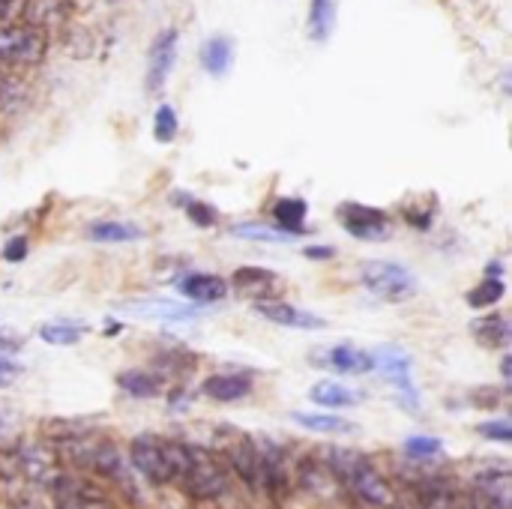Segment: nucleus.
<instances>
[{
  "mask_svg": "<svg viewBox=\"0 0 512 509\" xmlns=\"http://www.w3.org/2000/svg\"><path fill=\"white\" fill-rule=\"evenodd\" d=\"M327 468L333 471V477L339 480V486H345L354 498H360L369 507H390L396 501L393 489L387 486V480L381 477V471L360 453L354 450H330Z\"/></svg>",
  "mask_w": 512,
  "mask_h": 509,
  "instance_id": "1",
  "label": "nucleus"
},
{
  "mask_svg": "<svg viewBox=\"0 0 512 509\" xmlns=\"http://www.w3.org/2000/svg\"><path fill=\"white\" fill-rule=\"evenodd\" d=\"M177 486L195 501H219L228 492V468L222 465L216 453L183 441V462H180Z\"/></svg>",
  "mask_w": 512,
  "mask_h": 509,
  "instance_id": "2",
  "label": "nucleus"
},
{
  "mask_svg": "<svg viewBox=\"0 0 512 509\" xmlns=\"http://www.w3.org/2000/svg\"><path fill=\"white\" fill-rule=\"evenodd\" d=\"M129 462L156 486L177 483L183 462V441H171L162 435H138L129 447Z\"/></svg>",
  "mask_w": 512,
  "mask_h": 509,
  "instance_id": "3",
  "label": "nucleus"
},
{
  "mask_svg": "<svg viewBox=\"0 0 512 509\" xmlns=\"http://www.w3.org/2000/svg\"><path fill=\"white\" fill-rule=\"evenodd\" d=\"M216 456L222 459L225 468H231L252 492H264V483H261V459H258V444L234 429V426H225L216 432Z\"/></svg>",
  "mask_w": 512,
  "mask_h": 509,
  "instance_id": "4",
  "label": "nucleus"
},
{
  "mask_svg": "<svg viewBox=\"0 0 512 509\" xmlns=\"http://www.w3.org/2000/svg\"><path fill=\"white\" fill-rule=\"evenodd\" d=\"M48 39L39 27L30 24H0V63L6 66H36L45 60Z\"/></svg>",
  "mask_w": 512,
  "mask_h": 509,
  "instance_id": "5",
  "label": "nucleus"
},
{
  "mask_svg": "<svg viewBox=\"0 0 512 509\" xmlns=\"http://www.w3.org/2000/svg\"><path fill=\"white\" fill-rule=\"evenodd\" d=\"M360 279L375 297H381L387 303H402V300L417 294L414 273L402 264H393V261H366L360 267Z\"/></svg>",
  "mask_w": 512,
  "mask_h": 509,
  "instance_id": "6",
  "label": "nucleus"
},
{
  "mask_svg": "<svg viewBox=\"0 0 512 509\" xmlns=\"http://www.w3.org/2000/svg\"><path fill=\"white\" fill-rule=\"evenodd\" d=\"M15 462L30 483L51 486L60 477V456L54 450V441H33V444L18 447Z\"/></svg>",
  "mask_w": 512,
  "mask_h": 509,
  "instance_id": "7",
  "label": "nucleus"
},
{
  "mask_svg": "<svg viewBox=\"0 0 512 509\" xmlns=\"http://www.w3.org/2000/svg\"><path fill=\"white\" fill-rule=\"evenodd\" d=\"M48 489H51L54 509H114L102 489H96L93 483L66 477V474H60Z\"/></svg>",
  "mask_w": 512,
  "mask_h": 509,
  "instance_id": "8",
  "label": "nucleus"
},
{
  "mask_svg": "<svg viewBox=\"0 0 512 509\" xmlns=\"http://www.w3.org/2000/svg\"><path fill=\"white\" fill-rule=\"evenodd\" d=\"M258 444V459H261V483L264 489L273 495V498H285L294 486V474H291V465H288V456L279 444L261 438L255 441Z\"/></svg>",
  "mask_w": 512,
  "mask_h": 509,
  "instance_id": "9",
  "label": "nucleus"
},
{
  "mask_svg": "<svg viewBox=\"0 0 512 509\" xmlns=\"http://www.w3.org/2000/svg\"><path fill=\"white\" fill-rule=\"evenodd\" d=\"M339 222L345 225L348 234H354L360 240H384L390 234L387 213L378 207H366V204H342Z\"/></svg>",
  "mask_w": 512,
  "mask_h": 509,
  "instance_id": "10",
  "label": "nucleus"
},
{
  "mask_svg": "<svg viewBox=\"0 0 512 509\" xmlns=\"http://www.w3.org/2000/svg\"><path fill=\"white\" fill-rule=\"evenodd\" d=\"M177 30H162L156 39H153V48H150V66H147V87L150 90H162L171 69H174V60H177Z\"/></svg>",
  "mask_w": 512,
  "mask_h": 509,
  "instance_id": "11",
  "label": "nucleus"
},
{
  "mask_svg": "<svg viewBox=\"0 0 512 509\" xmlns=\"http://www.w3.org/2000/svg\"><path fill=\"white\" fill-rule=\"evenodd\" d=\"M255 309H258V315H264L267 321L282 324V327H294V330H324L327 327V321L321 315H312L306 309L288 306L282 300H264Z\"/></svg>",
  "mask_w": 512,
  "mask_h": 509,
  "instance_id": "12",
  "label": "nucleus"
},
{
  "mask_svg": "<svg viewBox=\"0 0 512 509\" xmlns=\"http://www.w3.org/2000/svg\"><path fill=\"white\" fill-rule=\"evenodd\" d=\"M372 369H378L387 381H393L405 396H414L411 384V357L399 348H378L372 354Z\"/></svg>",
  "mask_w": 512,
  "mask_h": 509,
  "instance_id": "13",
  "label": "nucleus"
},
{
  "mask_svg": "<svg viewBox=\"0 0 512 509\" xmlns=\"http://www.w3.org/2000/svg\"><path fill=\"white\" fill-rule=\"evenodd\" d=\"M276 285H279V276L270 273V270H264V267H240L231 276V288L240 291V294H246V297H255L258 303H264L267 297H273Z\"/></svg>",
  "mask_w": 512,
  "mask_h": 509,
  "instance_id": "14",
  "label": "nucleus"
},
{
  "mask_svg": "<svg viewBox=\"0 0 512 509\" xmlns=\"http://www.w3.org/2000/svg\"><path fill=\"white\" fill-rule=\"evenodd\" d=\"M180 291L198 303V306H207V303H219L225 300L228 294V282L222 276H213V273H192L180 282Z\"/></svg>",
  "mask_w": 512,
  "mask_h": 509,
  "instance_id": "15",
  "label": "nucleus"
},
{
  "mask_svg": "<svg viewBox=\"0 0 512 509\" xmlns=\"http://www.w3.org/2000/svg\"><path fill=\"white\" fill-rule=\"evenodd\" d=\"M201 393L213 402H237L252 393V381L246 375H210L201 384Z\"/></svg>",
  "mask_w": 512,
  "mask_h": 509,
  "instance_id": "16",
  "label": "nucleus"
},
{
  "mask_svg": "<svg viewBox=\"0 0 512 509\" xmlns=\"http://www.w3.org/2000/svg\"><path fill=\"white\" fill-rule=\"evenodd\" d=\"M324 366H330L342 375H366V372H372V354H366L354 345H336L324 354Z\"/></svg>",
  "mask_w": 512,
  "mask_h": 509,
  "instance_id": "17",
  "label": "nucleus"
},
{
  "mask_svg": "<svg viewBox=\"0 0 512 509\" xmlns=\"http://www.w3.org/2000/svg\"><path fill=\"white\" fill-rule=\"evenodd\" d=\"M234 63V42L228 36H213L201 45V66L213 78H222Z\"/></svg>",
  "mask_w": 512,
  "mask_h": 509,
  "instance_id": "18",
  "label": "nucleus"
},
{
  "mask_svg": "<svg viewBox=\"0 0 512 509\" xmlns=\"http://www.w3.org/2000/svg\"><path fill=\"white\" fill-rule=\"evenodd\" d=\"M129 309L144 318H159V321H195L201 312L198 306H186L174 300H147V303H132Z\"/></svg>",
  "mask_w": 512,
  "mask_h": 509,
  "instance_id": "19",
  "label": "nucleus"
},
{
  "mask_svg": "<svg viewBox=\"0 0 512 509\" xmlns=\"http://www.w3.org/2000/svg\"><path fill=\"white\" fill-rule=\"evenodd\" d=\"M306 213H309V207H306L303 198H282L273 207L276 228H282V231H288L294 237H300L306 231Z\"/></svg>",
  "mask_w": 512,
  "mask_h": 509,
  "instance_id": "20",
  "label": "nucleus"
},
{
  "mask_svg": "<svg viewBox=\"0 0 512 509\" xmlns=\"http://www.w3.org/2000/svg\"><path fill=\"white\" fill-rule=\"evenodd\" d=\"M474 336L486 348H507L512 339L510 321L504 315H486V318L474 321Z\"/></svg>",
  "mask_w": 512,
  "mask_h": 509,
  "instance_id": "21",
  "label": "nucleus"
},
{
  "mask_svg": "<svg viewBox=\"0 0 512 509\" xmlns=\"http://www.w3.org/2000/svg\"><path fill=\"white\" fill-rule=\"evenodd\" d=\"M336 30V0H312L309 3V36L315 42H327Z\"/></svg>",
  "mask_w": 512,
  "mask_h": 509,
  "instance_id": "22",
  "label": "nucleus"
},
{
  "mask_svg": "<svg viewBox=\"0 0 512 509\" xmlns=\"http://www.w3.org/2000/svg\"><path fill=\"white\" fill-rule=\"evenodd\" d=\"M309 399L321 408H348V405H357L360 396L351 390V387H342V384H333V381H321L309 390Z\"/></svg>",
  "mask_w": 512,
  "mask_h": 509,
  "instance_id": "23",
  "label": "nucleus"
},
{
  "mask_svg": "<svg viewBox=\"0 0 512 509\" xmlns=\"http://www.w3.org/2000/svg\"><path fill=\"white\" fill-rule=\"evenodd\" d=\"M90 237H93L96 243H126V240H138V237H141V228H135V225H129V222L105 219V222L90 225Z\"/></svg>",
  "mask_w": 512,
  "mask_h": 509,
  "instance_id": "24",
  "label": "nucleus"
},
{
  "mask_svg": "<svg viewBox=\"0 0 512 509\" xmlns=\"http://www.w3.org/2000/svg\"><path fill=\"white\" fill-rule=\"evenodd\" d=\"M117 384H120L129 396H135V399H153V396L159 393V378L150 375V372H144V369L123 372V375L117 378Z\"/></svg>",
  "mask_w": 512,
  "mask_h": 509,
  "instance_id": "25",
  "label": "nucleus"
},
{
  "mask_svg": "<svg viewBox=\"0 0 512 509\" xmlns=\"http://www.w3.org/2000/svg\"><path fill=\"white\" fill-rule=\"evenodd\" d=\"M294 423H300L303 429L309 432H324V435H333V432H354L357 426L345 417H333V414H294Z\"/></svg>",
  "mask_w": 512,
  "mask_h": 509,
  "instance_id": "26",
  "label": "nucleus"
},
{
  "mask_svg": "<svg viewBox=\"0 0 512 509\" xmlns=\"http://www.w3.org/2000/svg\"><path fill=\"white\" fill-rule=\"evenodd\" d=\"M84 327L78 321H48L39 327V339L48 345H75L81 339Z\"/></svg>",
  "mask_w": 512,
  "mask_h": 509,
  "instance_id": "27",
  "label": "nucleus"
},
{
  "mask_svg": "<svg viewBox=\"0 0 512 509\" xmlns=\"http://www.w3.org/2000/svg\"><path fill=\"white\" fill-rule=\"evenodd\" d=\"M234 234L243 240H258V243H291V240H297L294 234H288L276 225H237Z\"/></svg>",
  "mask_w": 512,
  "mask_h": 509,
  "instance_id": "28",
  "label": "nucleus"
},
{
  "mask_svg": "<svg viewBox=\"0 0 512 509\" xmlns=\"http://www.w3.org/2000/svg\"><path fill=\"white\" fill-rule=\"evenodd\" d=\"M501 297H504V282H501L498 276H492V279H486L483 285H477V288L468 294V303H471L474 309H489V306H495Z\"/></svg>",
  "mask_w": 512,
  "mask_h": 509,
  "instance_id": "29",
  "label": "nucleus"
},
{
  "mask_svg": "<svg viewBox=\"0 0 512 509\" xmlns=\"http://www.w3.org/2000/svg\"><path fill=\"white\" fill-rule=\"evenodd\" d=\"M177 129H180V123H177L174 108H171V105H159V108H156V117H153V135H156L162 144H168V141L177 138Z\"/></svg>",
  "mask_w": 512,
  "mask_h": 509,
  "instance_id": "30",
  "label": "nucleus"
},
{
  "mask_svg": "<svg viewBox=\"0 0 512 509\" xmlns=\"http://www.w3.org/2000/svg\"><path fill=\"white\" fill-rule=\"evenodd\" d=\"M405 450H408V456L411 459H420V462H429V459H435L441 450H444V444L438 441V438H429V435H417V438H411L408 444H405Z\"/></svg>",
  "mask_w": 512,
  "mask_h": 509,
  "instance_id": "31",
  "label": "nucleus"
},
{
  "mask_svg": "<svg viewBox=\"0 0 512 509\" xmlns=\"http://www.w3.org/2000/svg\"><path fill=\"white\" fill-rule=\"evenodd\" d=\"M21 99H24V93H21L18 81H12V78H9V75L0 69V111H9V108H15Z\"/></svg>",
  "mask_w": 512,
  "mask_h": 509,
  "instance_id": "32",
  "label": "nucleus"
},
{
  "mask_svg": "<svg viewBox=\"0 0 512 509\" xmlns=\"http://www.w3.org/2000/svg\"><path fill=\"white\" fill-rule=\"evenodd\" d=\"M480 435H483V438H489V441H501V444H510V441H512L510 420H492V423L480 426Z\"/></svg>",
  "mask_w": 512,
  "mask_h": 509,
  "instance_id": "33",
  "label": "nucleus"
},
{
  "mask_svg": "<svg viewBox=\"0 0 512 509\" xmlns=\"http://www.w3.org/2000/svg\"><path fill=\"white\" fill-rule=\"evenodd\" d=\"M186 213H189V219H192L195 225H204V228L216 222L213 207H207V204H201V201H186Z\"/></svg>",
  "mask_w": 512,
  "mask_h": 509,
  "instance_id": "34",
  "label": "nucleus"
},
{
  "mask_svg": "<svg viewBox=\"0 0 512 509\" xmlns=\"http://www.w3.org/2000/svg\"><path fill=\"white\" fill-rule=\"evenodd\" d=\"M18 372H21V363H18L15 357H6V354H0V387L12 384V381L18 378Z\"/></svg>",
  "mask_w": 512,
  "mask_h": 509,
  "instance_id": "35",
  "label": "nucleus"
},
{
  "mask_svg": "<svg viewBox=\"0 0 512 509\" xmlns=\"http://www.w3.org/2000/svg\"><path fill=\"white\" fill-rule=\"evenodd\" d=\"M27 255V240L24 237H12L9 243H6V249H3V258L6 261H21Z\"/></svg>",
  "mask_w": 512,
  "mask_h": 509,
  "instance_id": "36",
  "label": "nucleus"
},
{
  "mask_svg": "<svg viewBox=\"0 0 512 509\" xmlns=\"http://www.w3.org/2000/svg\"><path fill=\"white\" fill-rule=\"evenodd\" d=\"M18 450V435H15V429H9V423H3L0 426V453L6 456V453H15Z\"/></svg>",
  "mask_w": 512,
  "mask_h": 509,
  "instance_id": "37",
  "label": "nucleus"
},
{
  "mask_svg": "<svg viewBox=\"0 0 512 509\" xmlns=\"http://www.w3.org/2000/svg\"><path fill=\"white\" fill-rule=\"evenodd\" d=\"M309 258H333V249H318V246H309L306 249Z\"/></svg>",
  "mask_w": 512,
  "mask_h": 509,
  "instance_id": "38",
  "label": "nucleus"
}]
</instances>
